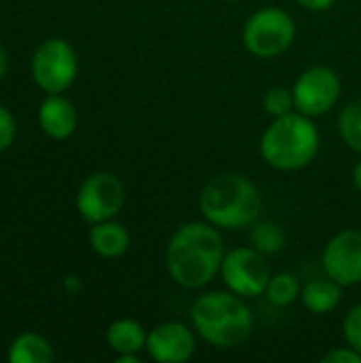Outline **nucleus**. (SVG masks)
Here are the masks:
<instances>
[{"mask_svg": "<svg viewBox=\"0 0 361 363\" xmlns=\"http://www.w3.org/2000/svg\"><path fill=\"white\" fill-rule=\"evenodd\" d=\"M226 257L223 238L209 221H191L177 228L166 247L168 277L185 289L206 287L219 272Z\"/></svg>", "mask_w": 361, "mask_h": 363, "instance_id": "obj_1", "label": "nucleus"}, {"mask_svg": "<svg viewBox=\"0 0 361 363\" xmlns=\"http://www.w3.org/2000/svg\"><path fill=\"white\" fill-rule=\"evenodd\" d=\"M198 204L202 217L215 228L243 230L257 221L262 211V194L247 177L228 172L213 177L202 187Z\"/></svg>", "mask_w": 361, "mask_h": 363, "instance_id": "obj_2", "label": "nucleus"}, {"mask_svg": "<svg viewBox=\"0 0 361 363\" xmlns=\"http://www.w3.org/2000/svg\"><path fill=\"white\" fill-rule=\"evenodd\" d=\"M194 330L217 349L243 345L253 330V315L234 291H209L191 304Z\"/></svg>", "mask_w": 361, "mask_h": 363, "instance_id": "obj_3", "label": "nucleus"}, {"mask_svg": "<svg viewBox=\"0 0 361 363\" xmlns=\"http://www.w3.org/2000/svg\"><path fill=\"white\" fill-rule=\"evenodd\" d=\"M260 151L264 162L277 170H300L319 151V130L300 111L277 117L262 134Z\"/></svg>", "mask_w": 361, "mask_h": 363, "instance_id": "obj_4", "label": "nucleus"}, {"mask_svg": "<svg viewBox=\"0 0 361 363\" xmlns=\"http://www.w3.org/2000/svg\"><path fill=\"white\" fill-rule=\"evenodd\" d=\"M296 38L294 17L277 6L255 11L243 30V40L249 53L257 57H277L285 53Z\"/></svg>", "mask_w": 361, "mask_h": 363, "instance_id": "obj_5", "label": "nucleus"}, {"mask_svg": "<svg viewBox=\"0 0 361 363\" xmlns=\"http://www.w3.org/2000/svg\"><path fill=\"white\" fill-rule=\"evenodd\" d=\"M79 62L70 43L49 38L32 55V74L36 85L47 94H62L77 79Z\"/></svg>", "mask_w": 361, "mask_h": 363, "instance_id": "obj_6", "label": "nucleus"}, {"mask_svg": "<svg viewBox=\"0 0 361 363\" xmlns=\"http://www.w3.org/2000/svg\"><path fill=\"white\" fill-rule=\"evenodd\" d=\"M221 277L230 291L240 298H257L266 294L270 281V266L257 249L240 247L226 253Z\"/></svg>", "mask_w": 361, "mask_h": 363, "instance_id": "obj_7", "label": "nucleus"}, {"mask_svg": "<svg viewBox=\"0 0 361 363\" xmlns=\"http://www.w3.org/2000/svg\"><path fill=\"white\" fill-rule=\"evenodd\" d=\"M126 202V187L113 172L89 174L77 194V208L85 221L100 223L113 219Z\"/></svg>", "mask_w": 361, "mask_h": 363, "instance_id": "obj_8", "label": "nucleus"}, {"mask_svg": "<svg viewBox=\"0 0 361 363\" xmlns=\"http://www.w3.org/2000/svg\"><path fill=\"white\" fill-rule=\"evenodd\" d=\"M340 77L328 66H313L304 70L294 83L296 108L309 117L328 113L340 98Z\"/></svg>", "mask_w": 361, "mask_h": 363, "instance_id": "obj_9", "label": "nucleus"}, {"mask_svg": "<svg viewBox=\"0 0 361 363\" xmlns=\"http://www.w3.org/2000/svg\"><path fill=\"white\" fill-rule=\"evenodd\" d=\"M323 268L343 287L361 283V230L338 232L323 249Z\"/></svg>", "mask_w": 361, "mask_h": 363, "instance_id": "obj_10", "label": "nucleus"}, {"mask_svg": "<svg viewBox=\"0 0 361 363\" xmlns=\"http://www.w3.org/2000/svg\"><path fill=\"white\" fill-rule=\"evenodd\" d=\"M145 349L155 362L183 363L196 353V336L181 321H164L147 334Z\"/></svg>", "mask_w": 361, "mask_h": 363, "instance_id": "obj_11", "label": "nucleus"}, {"mask_svg": "<svg viewBox=\"0 0 361 363\" xmlns=\"http://www.w3.org/2000/svg\"><path fill=\"white\" fill-rule=\"evenodd\" d=\"M38 123L47 136L64 140L77 130V111L68 98L49 94L38 108Z\"/></svg>", "mask_w": 361, "mask_h": 363, "instance_id": "obj_12", "label": "nucleus"}, {"mask_svg": "<svg viewBox=\"0 0 361 363\" xmlns=\"http://www.w3.org/2000/svg\"><path fill=\"white\" fill-rule=\"evenodd\" d=\"M89 245L100 257L115 259L130 249V232L121 223L106 219L94 223V228L89 230Z\"/></svg>", "mask_w": 361, "mask_h": 363, "instance_id": "obj_13", "label": "nucleus"}, {"mask_svg": "<svg viewBox=\"0 0 361 363\" xmlns=\"http://www.w3.org/2000/svg\"><path fill=\"white\" fill-rule=\"evenodd\" d=\"M343 289L345 287L340 283H336L332 277L313 279L302 287L300 300H302L304 308H309L313 315H330L332 311L338 308V304L343 300Z\"/></svg>", "mask_w": 361, "mask_h": 363, "instance_id": "obj_14", "label": "nucleus"}, {"mask_svg": "<svg viewBox=\"0 0 361 363\" xmlns=\"http://www.w3.org/2000/svg\"><path fill=\"white\" fill-rule=\"evenodd\" d=\"M106 342L117 355H126V353L138 355L147 347V332L134 319H119L109 325Z\"/></svg>", "mask_w": 361, "mask_h": 363, "instance_id": "obj_15", "label": "nucleus"}, {"mask_svg": "<svg viewBox=\"0 0 361 363\" xmlns=\"http://www.w3.org/2000/svg\"><path fill=\"white\" fill-rule=\"evenodd\" d=\"M55 353L51 345L38 334H21L13 340L9 349L11 363H51Z\"/></svg>", "mask_w": 361, "mask_h": 363, "instance_id": "obj_16", "label": "nucleus"}, {"mask_svg": "<svg viewBox=\"0 0 361 363\" xmlns=\"http://www.w3.org/2000/svg\"><path fill=\"white\" fill-rule=\"evenodd\" d=\"M249 240L262 255H272L285 247V232L274 221H255Z\"/></svg>", "mask_w": 361, "mask_h": 363, "instance_id": "obj_17", "label": "nucleus"}, {"mask_svg": "<svg viewBox=\"0 0 361 363\" xmlns=\"http://www.w3.org/2000/svg\"><path fill=\"white\" fill-rule=\"evenodd\" d=\"M300 283L294 274L289 272H279L274 277H270L268 287H266V296L272 304L277 306H289L300 298Z\"/></svg>", "mask_w": 361, "mask_h": 363, "instance_id": "obj_18", "label": "nucleus"}, {"mask_svg": "<svg viewBox=\"0 0 361 363\" xmlns=\"http://www.w3.org/2000/svg\"><path fill=\"white\" fill-rule=\"evenodd\" d=\"M338 132L343 140L353 149L361 153V100L347 104L340 111L338 117Z\"/></svg>", "mask_w": 361, "mask_h": 363, "instance_id": "obj_19", "label": "nucleus"}, {"mask_svg": "<svg viewBox=\"0 0 361 363\" xmlns=\"http://www.w3.org/2000/svg\"><path fill=\"white\" fill-rule=\"evenodd\" d=\"M264 108L270 117H283V115H289L294 113L296 108V100H294V91L287 89V87H270L264 96Z\"/></svg>", "mask_w": 361, "mask_h": 363, "instance_id": "obj_20", "label": "nucleus"}, {"mask_svg": "<svg viewBox=\"0 0 361 363\" xmlns=\"http://www.w3.org/2000/svg\"><path fill=\"white\" fill-rule=\"evenodd\" d=\"M343 334L349 347H353L357 353H361V304L353 306L347 313L345 323H343Z\"/></svg>", "mask_w": 361, "mask_h": 363, "instance_id": "obj_21", "label": "nucleus"}, {"mask_svg": "<svg viewBox=\"0 0 361 363\" xmlns=\"http://www.w3.org/2000/svg\"><path fill=\"white\" fill-rule=\"evenodd\" d=\"M15 119L9 113V108H4L0 104V151L9 149L15 140Z\"/></svg>", "mask_w": 361, "mask_h": 363, "instance_id": "obj_22", "label": "nucleus"}, {"mask_svg": "<svg viewBox=\"0 0 361 363\" xmlns=\"http://www.w3.org/2000/svg\"><path fill=\"white\" fill-rule=\"evenodd\" d=\"M323 363H361V353H357L353 347L349 349H334L323 355Z\"/></svg>", "mask_w": 361, "mask_h": 363, "instance_id": "obj_23", "label": "nucleus"}, {"mask_svg": "<svg viewBox=\"0 0 361 363\" xmlns=\"http://www.w3.org/2000/svg\"><path fill=\"white\" fill-rule=\"evenodd\" d=\"M336 0H298L300 6L309 9V11H326L334 4Z\"/></svg>", "mask_w": 361, "mask_h": 363, "instance_id": "obj_24", "label": "nucleus"}, {"mask_svg": "<svg viewBox=\"0 0 361 363\" xmlns=\"http://www.w3.org/2000/svg\"><path fill=\"white\" fill-rule=\"evenodd\" d=\"M117 363H140V357L136 353H126V355H117Z\"/></svg>", "mask_w": 361, "mask_h": 363, "instance_id": "obj_25", "label": "nucleus"}, {"mask_svg": "<svg viewBox=\"0 0 361 363\" xmlns=\"http://www.w3.org/2000/svg\"><path fill=\"white\" fill-rule=\"evenodd\" d=\"M6 66H9V62H6V51H4V47L0 45V79L6 74Z\"/></svg>", "mask_w": 361, "mask_h": 363, "instance_id": "obj_26", "label": "nucleus"}, {"mask_svg": "<svg viewBox=\"0 0 361 363\" xmlns=\"http://www.w3.org/2000/svg\"><path fill=\"white\" fill-rule=\"evenodd\" d=\"M353 183H355V187L361 191V160L355 164V168H353Z\"/></svg>", "mask_w": 361, "mask_h": 363, "instance_id": "obj_27", "label": "nucleus"}, {"mask_svg": "<svg viewBox=\"0 0 361 363\" xmlns=\"http://www.w3.org/2000/svg\"><path fill=\"white\" fill-rule=\"evenodd\" d=\"M66 287H68V289H79L81 285L77 283V279H74V277H68V279H66Z\"/></svg>", "mask_w": 361, "mask_h": 363, "instance_id": "obj_28", "label": "nucleus"}, {"mask_svg": "<svg viewBox=\"0 0 361 363\" xmlns=\"http://www.w3.org/2000/svg\"><path fill=\"white\" fill-rule=\"evenodd\" d=\"M228 2H234V0H228Z\"/></svg>", "mask_w": 361, "mask_h": 363, "instance_id": "obj_29", "label": "nucleus"}]
</instances>
